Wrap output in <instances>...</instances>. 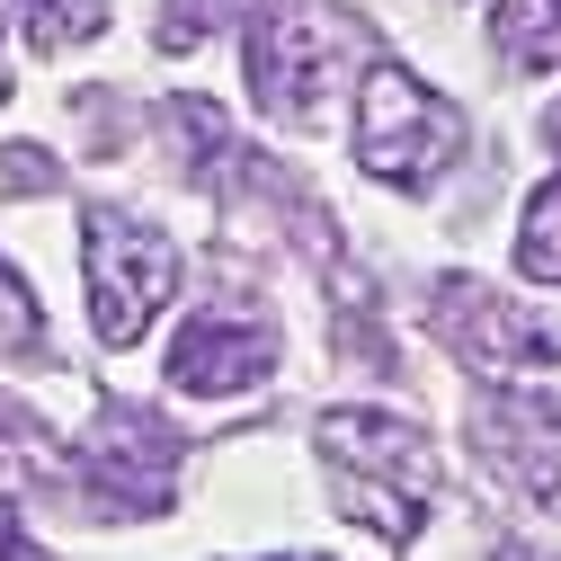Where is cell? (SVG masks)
Instances as JSON below:
<instances>
[{
    "label": "cell",
    "mask_w": 561,
    "mask_h": 561,
    "mask_svg": "<svg viewBox=\"0 0 561 561\" xmlns=\"http://www.w3.org/2000/svg\"><path fill=\"white\" fill-rule=\"evenodd\" d=\"M321 455L339 481V508L366 517L383 543H410L437 508V446L383 410H330L321 419Z\"/></svg>",
    "instance_id": "obj_1"
},
{
    "label": "cell",
    "mask_w": 561,
    "mask_h": 561,
    "mask_svg": "<svg viewBox=\"0 0 561 561\" xmlns=\"http://www.w3.org/2000/svg\"><path fill=\"white\" fill-rule=\"evenodd\" d=\"M81 276H90V321L107 347H134L144 339V321L170 304L179 286V250L144 224L125 215V205H90L81 215Z\"/></svg>",
    "instance_id": "obj_2"
},
{
    "label": "cell",
    "mask_w": 561,
    "mask_h": 561,
    "mask_svg": "<svg viewBox=\"0 0 561 561\" xmlns=\"http://www.w3.org/2000/svg\"><path fill=\"white\" fill-rule=\"evenodd\" d=\"M463 152V116L401 62H375L357 90V161L392 187H428L437 170H455Z\"/></svg>",
    "instance_id": "obj_3"
},
{
    "label": "cell",
    "mask_w": 561,
    "mask_h": 561,
    "mask_svg": "<svg viewBox=\"0 0 561 561\" xmlns=\"http://www.w3.org/2000/svg\"><path fill=\"white\" fill-rule=\"evenodd\" d=\"M437 330L481 375H543V366H561V339L526 304H508L500 286H481V276H446L437 286Z\"/></svg>",
    "instance_id": "obj_4"
},
{
    "label": "cell",
    "mask_w": 561,
    "mask_h": 561,
    "mask_svg": "<svg viewBox=\"0 0 561 561\" xmlns=\"http://www.w3.org/2000/svg\"><path fill=\"white\" fill-rule=\"evenodd\" d=\"M339 54L347 36L330 19H304V10H267L259 36H250V90L267 116H321L330 81H339Z\"/></svg>",
    "instance_id": "obj_5"
},
{
    "label": "cell",
    "mask_w": 561,
    "mask_h": 561,
    "mask_svg": "<svg viewBox=\"0 0 561 561\" xmlns=\"http://www.w3.org/2000/svg\"><path fill=\"white\" fill-rule=\"evenodd\" d=\"M170 392H259L267 375H276V330L259 321V312H241V304H205L179 339H170Z\"/></svg>",
    "instance_id": "obj_6"
},
{
    "label": "cell",
    "mask_w": 561,
    "mask_h": 561,
    "mask_svg": "<svg viewBox=\"0 0 561 561\" xmlns=\"http://www.w3.org/2000/svg\"><path fill=\"white\" fill-rule=\"evenodd\" d=\"M472 437H481V455H490V463H500V481H517L526 500H543V508L561 517V419H552L535 392L481 401Z\"/></svg>",
    "instance_id": "obj_7"
},
{
    "label": "cell",
    "mask_w": 561,
    "mask_h": 561,
    "mask_svg": "<svg viewBox=\"0 0 561 561\" xmlns=\"http://www.w3.org/2000/svg\"><path fill=\"white\" fill-rule=\"evenodd\" d=\"M170 455H179V437L161 428L152 410H134V401H107V419H99V437H90V472L99 481H116L125 490V508H161L170 500Z\"/></svg>",
    "instance_id": "obj_8"
},
{
    "label": "cell",
    "mask_w": 561,
    "mask_h": 561,
    "mask_svg": "<svg viewBox=\"0 0 561 561\" xmlns=\"http://www.w3.org/2000/svg\"><path fill=\"white\" fill-rule=\"evenodd\" d=\"M490 45L517 72H552L561 62V0H500L490 10Z\"/></svg>",
    "instance_id": "obj_9"
},
{
    "label": "cell",
    "mask_w": 561,
    "mask_h": 561,
    "mask_svg": "<svg viewBox=\"0 0 561 561\" xmlns=\"http://www.w3.org/2000/svg\"><path fill=\"white\" fill-rule=\"evenodd\" d=\"M517 267L543 276V286H561V179H543L535 205H526V224H517Z\"/></svg>",
    "instance_id": "obj_10"
},
{
    "label": "cell",
    "mask_w": 561,
    "mask_h": 561,
    "mask_svg": "<svg viewBox=\"0 0 561 561\" xmlns=\"http://www.w3.org/2000/svg\"><path fill=\"white\" fill-rule=\"evenodd\" d=\"M19 27L36 45H90L107 27V0H19Z\"/></svg>",
    "instance_id": "obj_11"
},
{
    "label": "cell",
    "mask_w": 561,
    "mask_h": 561,
    "mask_svg": "<svg viewBox=\"0 0 561 561\" xmlns=\"http://www.w3.org/2000/svg\"><path fill=\"white\" fill-rule=\"evenodd\" d=\"M36 366L45 357V321H36V304H27V286L10 276V259H0V366Z\"/></svg>",
    "instance_id": "obj_12"
},
{
    "label": "cell",
    "mask_w": 561,
    "mask_h": 561,
    "mask_svg": "<svg viewBox=\"0 0 561 561\" xmlns=\"http://www.w3.org/2000/svg\"><path fill=\"white\" fill-rule=\"evenodd\" d=\"M0 455H19L27 472H54V463H62V446L36 428V419H27L19 401H0Z\"/></svg>",
    "instance_id": "obj_13"
},
{
    "label": "cell",
    "mask_w": 561,
    "mask_h": 561,
    "mask_svg": "<svg viewBox=\"0 0 561 561\" xmlns=\"http://www.w3.org/2000/svg\"><path fill=\"white\" fill-rule=\"evenodd\" d=\"M224 10H232V0H170V36H161V45H196Z\"/></svg>",
    "instance_id": "obj_14"
},
{
    "label": "cell",
    "mask_w": 561,
    "mask_h": 561,
    "mask_svg": "<svg viewBox=\"0 0 561 561\" xmlns=\"http://www.w3.org/2000/svg\"><path fill=\"white\" fill-rule=\"evenodd\" d=\"M0 561H45L36 543H27V526H19V508L0 500Z\"/></svg>",
    "instance_id": "obj_15"
},
{
    "label": "cell",
    "mask_w": 561,
    "mask_h": 561,
    "mask_svg": "<svg viewBox=\"0 0 561 561\" xmlns=\"http://www.w3.org/2000/svg\"><path fill=\"white\" fill-rule=\"evenodd\" d=\"M552 144H561V107H552Z\"/></svg>",
    "instance_id": "obj_16"
},
{
    "label": "cell",
    "mask_w": 561,
    "mask_h": 561,
    "mask_svg": "<svg viewBox=\"0 0 561 561\" xmlns=\"http://www.w3.org/2000/svg\"><path fill=\"white\" fill-rule=\"evenodd\" d=\"M286 561H321V552H286Z\"/></svg>",
    "instance_id": "obj_17"
}]
</instances>
